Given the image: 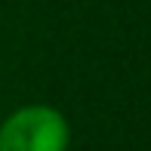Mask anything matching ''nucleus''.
<instances>
[{
  "mask_svg": "<svg viewBox=\"0 0 151 151\" xmlns=\"http://www.w3.org/2000/svg\"><path fill=\"white\" fill-rule=\"evenodd\" d=\"M65 114L50 105H25L0 123V151H68Z\"/></svg>",
  "mask_w": 151,
  "mask_h": 151,
  "instance_id": "1",
  "label": "nucleus"
}]
</instances>
